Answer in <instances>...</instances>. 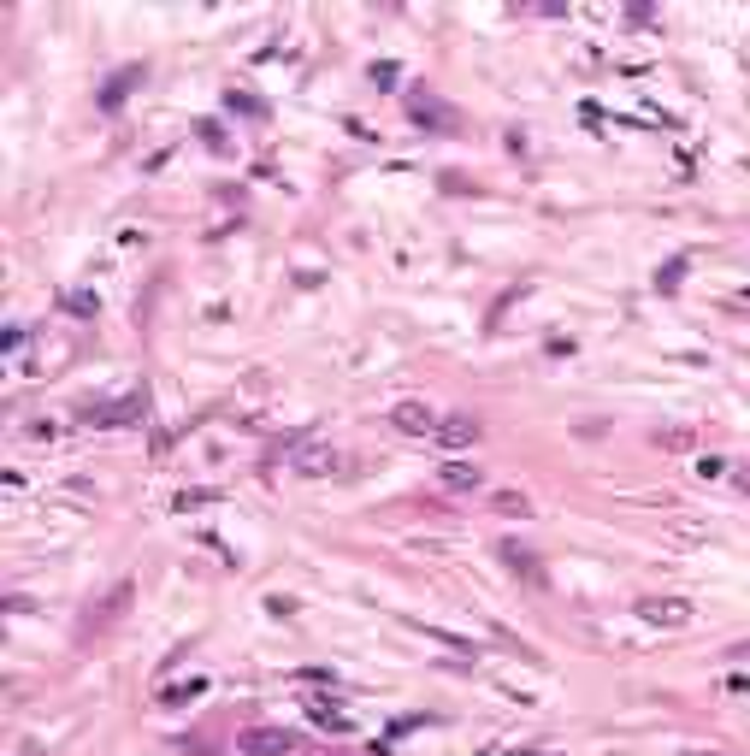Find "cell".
<instances>
[{"label": "cell", "instance_id": "4", "mask_svg": "<svg viewBox=\"0 0 750 756\" xmlns=\"http://www.w3.org/2000/svg\"><path fill=\"white\" fill-rule=\"evenodd\" d=\"M390 426H396L402 438H438V414H432L426 402H402V408L390 414Z\"/></svg>", "mask_w": 750, "mask_h": 756}, {"label": "cell", "instance_id": "8", "mask_svg": "<svg viewBox=\"0 0 750 756\" xmlns=\"http://www.w3.org/2000/svg\"><path fill=\"white\" fill-rule=\"evenodd\" d=\"M502 562L514 567V573H520L526 585H544V567H538V556H532L526 544H514V538H502Z\"/></svg>", "mask_w": 750, "mask_h": 756}, {"label": "cell", "instance_id": "9", "mask_svg": "<svg viewBox=\"0 0 750 756\" xmlns=\"http://www.w3.org/2000/svg\"><path fill=\"white\" fill-rule=\"evenodd\" d=\"M331 461H337V449H331V443H302V449H296V473H302V479L331 473Z\"/></svg>", "mask_w": 750, "mask_h": 756}, {"label": "cell", "instance_id": "12", "mask_svg": "<svg viewBox=\"0 0 750 756\" xmlns=\"http://www.w3.org/2000/svg\"><path fill=\"white\" fill-rule=\"evenodd\" d=\"M650 443H656V449H674V455H697V432H691V426H662V432H650Z\"/></svg>", "mask_w": 750, "mask_h": 756}, {"label": "cell", "instance_id": "10", "mask_svg": "<svg viewBox=\"0 0 750 756\" xmlns=\"http://www.w3.org/2000/svg\"><path fill=\"white\" fill-rule=\"evenodd\" d=\"M89 426H142V402H113V408H89Z\"/></svg>", "mask_w": 750, "mask_h": 756}, {"label": "cell", "instance_id": "11", "mask_svg": "<svg viewBox=\"0 0 750 756\" xmlns=\"http://www.w3.org/2000/svg\"><path fill=\"white\" fill-rule=\"evenodd\" d=\"M130 597H136V585H130V579H119V585H113V591L101 597V609H95V627H107V621H119V609H125Z\"/></svg>", "mask_w": 750, "mask_h": 756}, {"label": "cell", "instance_id": "14", "mask_svg": "<svg viewBox=\"0 0 750 756\" xmlns=\"http://www.w3.org/2000/svg\"><path fill=\"white\" fill-rule=\"evenodd\" d=\"M691 473H697V479H733V461H721V455H697Z\"/></svg>", "mask_w": 750, "mask_h": 756}, {"label": "cell", "instance_id": "7", "mask_svg": "<svg viewBox=\"0 0 750 756\" xmlns=\"http://www.w3.org/2000/svg\"><path fill=\"white\" fill-rule=\"evenodd\" d=\"M308 721L313 727H325V733H355V721H349L331 697H308Z\"/></svg>", "mask_w": 750, "mask_h": 756}, {"label": "cell", "instance_id": "6", "mask_svg": "<svg viewBox=\"0 0 750 756\" xmlns=\"http://www.w3.org/2000/svg\"><path fill=\"white\" fill-rule=\"evenodd\" d=\"M438 443L443 449H473V443H479V420H473V414H449V420H438Z\"/></svg>", "mask_w": 750, "mask_h": 756}, {"label": "cell", "instance_id": "5", "mask_svg": "<svg viewBox=\"0 0 750 756\" xmlns=\"http://www.w3.org/2000/svg\"><path fill=\"white\" fill-rule=\"evenodd\" d=\"M438 485L449 491V497H473V491L485 485V473H479L473 461H443V467H438Z\"/></svg>", "mask_w": 750, "mask_h": 756}, {"label": "cell", "instance_id": "13", "mask_svg": "<svg viewBox=\"0 0 750 756\" xmlns=\"http://www.w3.org/2000/svg\"><path fill=\"white\" fill-rule=\"evenodd\" d=\"M491 508H497L502 520H532V497H526V491H497Z\"/></svg>", "mask_w": 750, "mask_h": 756}, {"label": "cell", "instance_id": "3", "mask_svg": "<svg viewBox=\"0 0 750 756\" xmlns=\"http://www.w3.org/2000/svg\"><path fill=\"white\" fill-rule=\"evenodd\" d=\"M402 107H408V119H414V125H426V130H455V113L443 107L432 89H408V101H402Z\"/></svg>", "mask_w": 750, "mask_h": 756}, {"label": "cell", "instance_id": "17", "mask_svg": "<svg viewBox=\"0 0 750 756\" xmlns=\"http://www.w3.org/2000/svg\"><path fill=\"white\" fill-rule=\"evenodd\" d=\"M733 485H739V491L750 497V467H733Z\"/></svg>", "mask_w": 750, "mask_h": 756}, {"label": "cell", "instance_id": "16", "mask_svg": "<svg viewBox=\"0 0 750 756\" xmlns=\"http://www.w3.org/2000/svg\"><path fill=\"white\" fill-rule=\"evenodd\" d=\"M195 692H207V680H189V686H178V692H166V703H178V697H195Z\"/></svg>", "mask_w": 750, "mask_h": 756}, {"label": "cell", "instance_id": "2", "mask_svg": "<svg viewBox=\"0 0 750 756\" xmlns=\"http://www.w3.org/2000/svg\"><path fill=\"white\" fill-rule=\"evenodd\" d=\"M691 609L686 597H638V621H650V627H691Z\"/></svg>", "mask_w": 750, "mask_h": 756}, {"label": "cell", "instance_id": "1", "mask_svg": "<svg viewBox=\"0 0 750 756\" xmlns=\"http://www.w3.org/2000/svg\"><path fill=\"white\" fill-rule=\"evenodd\" d=\"M237 751L243 756H290L296 751V733L290 727H243L237 733Z\"/></svg>", "mask_w": 750, "mask_h": 756}, {"label": "cell", "instance_id": "15", "mask_svg": "<svg viewBox=\"0 0 750 756\" xmlns=\"http://www.w3.org/2000/svg\"><path fill=\"white\" fill-rule=\"evenodd\" d=\"M207 503H219V491H178L172 508H207Z\"/></svg>", "mask_w": 750, "mask_h": 756}]
</instances>
